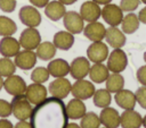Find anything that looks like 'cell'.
<instances>
[{"label": "cell", "mask_w": 146, "mask_h": 128, "mask_svg": "<svg viewBox=\"0 0 146 128\" xmlns=\"http://www.w3.org/2000/svg\"><path fill=\"white\" fill-rule=\"evenodd\" d=\"M67 120L64 102L54 96L35 105L30 117L31 128H65Z\"/></svg>", "instance_id": "6da1fadb"}, {"label": "cell", "mask_w": 146, "mask_h": 128, "mask_svg": "<svg viewBox=\"0 0 146 128\" xmlns=\"http://www.w3.org/2000/svg\"><path fill=\"white\" fill-rule=\"evenodd\" d=\"M11 114L17 120H27L32 113V104L26 99L25 94L16 95L11 100Z\"/></svg>", "instance_id": "7a4b0ae2"}, {"label": "cell", "mask_w": 146, "mask_h": 128, "mask_svg": "<svg viewBox=\"0 0 146 128\" xmlns=\"http://www.w3.org/2000/svg\"><path fill=\"white\" fill-rule=\"evenodd\" d=\"M106 60V66L111 72H122L128 66V57L122 49H113Z\"/></svg>", "instance_id": "3957f363"}, {"label": "cell", "mask_w": 146, "mask_h": 128, "mask_svg": "<svg viewBox=\"0 0 146 128\" xmlns=\"http://www.w3.org/2000/svg\"><path fill=\"white\" fill-rule=\"evenodd\" d=\"M95 91H96V88H95L94 83L91 80H87L84 78L76 79L73 83L72 88H71V93H72L73 97L80 99L82 101L92 97Z\"/></svg>", "instance_id": "277c9868"}, {"label": "cell", "mask_w": 146, "mask_h": 128, "mask_svg": "<svg viewBox=\"0 0 146 128\" xmlns=\"http://www.w3.org/2000/svg\"><path fill=\"white\" fill-rule=\"evenodd\" d=\"M63 24L66 31L72 34H80L81 32H83L84 28L83 18L81 17L80 12L74 10H70L65 12V15L63 16Z\"/></svg>", "instance_id": "5b68a950"}, {"label": "cell", "mask_w": 146, "mask_h": 128, "mask_svg": "<svg viewBox=\"0 0 146 128\" xmlns=\"http://www.w3.org/2000/svg\"><path fill=\"white\" fill-rule=\"evenodd\" d=\"M100 17L110 26H119L123 19V11L115 3H107L102 8Z\"/></svg>", "instance_id": "8992f818"}, {"label": "cell", "mask_w": 146, "mask_h": 128, "mask_svg": "<svg viewBox=\"0 0 146 128\" xmlns=\"http://www.w3.org/2000/svg\"><path fill=\"white\" fill-rule=\"evenodd\" d=\"M18 17L26 27H38L41 24V14L34 6H23L19 9Z\"/></svg>", "instance_id": "52a82bcc"}, {"label": "cell", "mask_w": 146, "mask_h": 128, "mask_svg": "<svg viewBox=\"0 0 146 128\" xmlns=\"http://www.w3.org/2000/svg\"><path fill=\"white\" fill-rule=\"evenodd\" d=\"M21 46L26 50H35L41 43V35L36 27H26L19 35Z\"/></svg>", "instance_id": "ba28073f"}, {"label": "cell", "mask_w": 146, "mask_h": 128, "mask_svg": "<svg viewBox=\"0 0 146 128\" xmlns=\"http://www.w3.org/2000/svg\"><path fill=\"white\" fill-rule=\"evenodd\" d=\"M110 54L108 46L103 41L92 42L87 49V58L94 63L104 62Z\"/></svg>", "instance_id": "9c48e42d"}, {"label": "cell", "mask_w": 146, "mask_h": 128, "mask_svg": "<svg viewBox=\"0 0 146 128\" xmlns=\"http://www.w3.org/2000/svg\"><path fill=\"white\" fill-rule=\"evenodd\" d=\"M71 88H72L71 82L66 79L65 77H59V78L54 79L49 84L48 92L51 94V96L63 100L67 97V95L71 93Z\"/></svg>", "instance_id": "30bf717a"}, {"label": "cell", "mask_w": 146, "mask_h": 128, "mask_svg": "<svg viewBox=\"0 0 146 128\" xmlns=\"http://www.w3.org/2000/svg\"><path fill=\"white\" fill-rule=\"evenodd\" d=\"M24 94H25L26 99L30 101L31 104L38 105L47 99L48 89L46 88V86H43V84L32 83V84L26 86V89H25Z\"/></svg>", "instance_id": "8fae6325"}, {"label": "cell", "mask_w": 146, "mask_h": 128, "mask_svg": "<svg viewBox=\"0 0 146 128\" xmlns=\"http://www.w3.org/2000/svg\"><path fill=\"white\" fill-rule=\"evenodd\" d=\"M26 86L27 85H26L25 80L21 76L15 75V74L6 77V79L3 80V88L11 96L24 94L25 89H26Z\"/></svg>", "instance_id": "7c38bea8"}, {"label": "cell", "mask_w": 146, "mask_h": 128, "mask_svg": "<svg viewBox=\"0 0 146 128\" xmlns=\"http://www.w3.org/2000/svg\"><path fill=\"white\" fill-rule=\"evenodd\" d=\"M90 61L86 57H76L70 65V74L74 79L86 78L89 74Z\"/></svg>", "instance_id": "4fadbf2b"}, {"label": "cell", "mask_w": 146, "mask_h": 128, "mask_svg": "<svg viewBox=\"0 0 146 128\" xmlns=\"http://www.w3.org/2000/svg\"><path fill=\"white\" fill-rule=\"evenodd\" d=\"M14 58H15L14 62L16 67H18L22 70H30L34 68L38 57H36V53L33 52V50L24 49L23 51H19Z\"/></svg>", "instance_id": "5bb4252c"}, {"label": "cell", "mask_w": 146, "mask_h": 128, "mask_svg": "<svg viewBox=\"0 0 146 128\" xmlns=\"http://www.w3.org/2000/svg\"><path fill=\"white\" fill-rule=\"evenodd\" d=\"M80 15H81V17L83 18L84 22H88V23L96 22L100 18L102 9H100L98 3L94 2L92 0H88V1H84L81 5Z\"/></svg>", "instance_id": "9a60e30c"}, {"label": "cell", "mask_w": 146, "mask_h": 128, "mask_svg": "<svg viewBox=\"0 0 146 128\" xmlns=\"http://www.w3.org/2000/svg\"><path fill=\"white\" fill-rule=\"evenodd\" d=\"M105 40L106 43L113 49H121L127 42L125 34L117 26H110L108 28H106Z\"/></svg>", "instance_id": "2e32d148"}, {"label": "cell", "mask_w": 146, "mask_h": 128, "mask_svg": "<svg viewBox=\"0 0 146 128\" xmlns=\"http://www.w3.org/2000/svg\"><path fill=\"white\" fill-rule=\"evenodd\" d=\"M83 34H84V36L89 41H91V42H99V41H103L105 39L106 28H105V26L102 23L96 20V22L88 23L84 26Z\"/></svg>", "instance_id": "e0dca14e"}, {"label": "cell", "mask_w": 146, "mask_h": 128, "mask_svg": "<svg viewBox=\"0 0 146 128\" xmlns=\"http://www.w3.org/2000/svg\"><path fill=\"white\" fill-rule=\"evenodd\" d=\"M100 123L106 128H119L120 127V113L112 106L103 108L99 113Z\"/></svg>", "instance_id": "ac0fdd59"}, {"label": "cell", "mask_w": 146, "mask_h": 128, "mask_svg": "<svg viewBox=\"0 0 146 128\" xmlns=\"http://www.w3.org/2000/svg\"><path fill=\"white\" fill-rule=\"evenodd\" d=\"M120 126L122 128H140L143 126V118L135 109L124 110L120 114Z\"/></svg>", "instance_id": "d6986e66"}, {"label": "cell", "mask_w": 146, "mask_h": 128, "mask_svg": "<svg viewBox=\"0 0 146 128\" xmlns=\"http://www.w3.org/2000/svg\"><path fill=\"white\" fill-rule=\"evenodd\" d=\"M21 51V43L13 36H2L0 40V54L6 58H13Z\"/></svg>", "instance_id": "ffe728a7"}, {"label": "cell", "mask_w": 146, "mask_h": 128, "mask_svg": "<svg viewBox=\"0 0 146 128\" xmlns=\"http://www.w3.org/2000/svg\"><path fill=\"white\" fill-rule=\"evenodd\" d=\"M47 69L54 78H59V77H65L66 75L70 74V63L62 58L58 59H51L47 66Z\"/></svg>", "instance_id": "44dd1931"}, {"label": "cell", "mask_w": 146, "mask_h": 128, "mask_svg": "<svg viewBox=\"0 0 146 128\" xmlns=\"http://www.w3.org/2000/svg\"><path fill=\"white\" fill-rule=\"evenodd\" d=\"M65 109H66V114L68 119H72V120L81 119L87 112V108L83 101L76 97L70 100L67 104H65Z\"/></svg>", "instance_id": "7402d4cb"}, {"label": "cell", "mask_w": 146, "mask_h": 128, "mask_svg": "<svg viewBox=\"0 0 146 128\" xmlns=\"http://www.w3.org/2000/svg\"><path fill=\"white\" fill-rule=\"evenodd\" d=\"M114 100H115V103L123 110L135 109V105L137 103L135 93H132L129 89H124V88H122L115 93Z\"/></svg>", "instance_id": "603a6c76"}, {"label": "cell", "mask_w": 146, "mask_h": 128, "mask_svg": "<svg viewBox=\"0 0 146 128\" xmlns=\"http://www.w3.org/2000/svg\"><path fill=\"white\" fill-rule=\"evenodd\" d=\"M74 34L67 32V31H58L55 35H54V39H52V43L54 45L59 49V50H63V51H67L70 50L73 44H74Z\"/></svg>", "instance_id": "cb8c5ba5"}, {"label": "cell", "mask_w": 146, "mask_h": 128, "mask_svg": "<svg viewBox=\"0 0 146 128\" xmlns=\"http://www.w3.org/2000/svg\"><path fill=\"white\" fill-rule=\"evenodd\" d=\"M65 12H66L65 5L58 0L49 1L44 7V15L52 22H58L59 19H62Z\"/></svg>", "instance_id": "d4e9b609"}, {"label": "cell", "mask_w": 146, "mask_h": 128, "mask_svg": "<svg viewBox=\"0 0 146 128\" xmlns=\"http://www.w3.org/2000/svg\"><path fill=\"white\" fill-rule=\"evenodd\" d=\"M88 75L92 83L102 84L107 79L110 75V70L106 65H104L103 62H98V63H94L92 66H90Z\"/></svg>", "instance_id": "484cf974"}, {"label": "cell", "mask_w": 146, "mask_h": 128, "mask_svg": "<svg viewBox=\"0 0 146 128\" xmlns=\"http://www.w3.org/2000/svg\"><path fill=\"white\" fill-rule=\"evenodd\" d=\"M121 29L124 34H133L140 25L139 18L136 14L132 12H128L125 16H123V19L121 22Z\"/></svg>", "instance_id": "4316f807"}, {"label": "cell", "mask_w": 146, "mask_h": 128, "mask_svg": "<svg viewBox=\"0 0 146 128\" xmlns=\"http://www.w3.org/2000/svg\"><path fill=\"white\" fill-rule=\"evenodd\" d=\"M35 50H36V52H35L36 57L39 59H41L43 61H49L55 57L57 48L54 45L52 42L46 41V42H41Z\"/></svg>", "instance_id": "83f0119b"}, {"label": "cell", "mask_w": 146, "mask_h": 128, "mask_svg": "<svg viewBox=\"0 0 146 128\" xmlns=\"http://www.w3.org/2000/svg\"><path fill=\"white\" fill-rule=\"evenodd\" d=\"M106 89L111 93H116L124 87V77L121 72H112L108 75L107 79L105 80Z\"/></svg>", "instance_id": "f1b7e54d"}, {"label": "cell", "mask_w": 146, "mask_h": 128, "mask_svg": "<svg viewBox=\"0 0 146 128\" xmlns=\"http://www.w3.org/2000/svg\"><path fill=\"white\" fill-rule=\"evenodd\" d=\"M112 93L108 92L106 88H100V89H97L95 91L94 95H92V101H94V104L97 106V108H106V106H110L111 105V102H112Z\"/></svg>", "instance_id": "f546056e"}, {"label": "cell", "mask_w": 146, "mask_h": 128, "mask_svg": "<svg viewBox=\"0 0 146 128\" xmlns=\"http://www.w3.org/2000/svg\"><path fill=\"white\" fill-rule=\"evenodd\" d=\"M17 31L16 23L7 17L0 16V36H13Z\"/></svg>", "instance_id": "4dcf8cb0"}, {"label": "cell", "mask_w": 146, "mask_h": 128, "mask_svg": "<svg viewBox=\"0 0 146 128\" xmlns=\"http://www.w3.org/2000/svg\"><path fill=\"white\" fill-rule=\"evenodd\" d=\"M100 119L97 113L94 111L86 112L84 116L81 118L80 127L81 128H99L100 127Z\"/></svg>", "instance_id": "1f68e13d"}, {"label": "cell", "mask_w": 146, "mask_h": 128, "mask_svg": "<svg viewBox=\"0 0 146 128\" xmlns=\"http://www.w3.org/2000/svg\"><path fill=\"white\" fill-rule=\"evenodd\" d=\"M16 71V65L10 58H1L0 59V76L8 77L10 75H14Z\"/></svg>", "instance_id": "d6a6232c"}, {"label": "cell", "mask_w": 146, "mask_h": 128, "mask_svg": "<svg viewBox=\"0 0 146 128\" xmlns=\"http://www.w3.org/2000/svg\"><path fill=\"white\" fill-rule=\"evenodd\" d=\"M50 77V74L46 67H36L31 72V79L33 83L43 84L46 83Z\"/></svg>", "instance_id": "836d02e7"}, {"label": "cell", "mask_w": 146, "mask_h": 128, "mask_svg": "<svg viewBox=\"0 0 146 128\" xmlns=\"http://www.w3.org/2000/svg\"><path fill=\"white\" fill-rule=\"evenodd\" d=\"M140 0H121L120 1V8L122 11L132 12L139 7Z\"/></svg>", "instance_id": "e575fe53"}, {"label": "cell", "mask_w": 146, "mask_h": 128, "mask_svg": "<svg viewBox=\"0 0 146 128\" xmlns=\"http://www.w3.org/2000/svg\"><path fill=\"white\" fill-rule=\"evenodd\" d=\"M135 96H136L137 103H138L143 109H146V86L139 87V88L135 92Z\"/></svg>", "instance_id": "d590c367"}, {"label": "cell", "mask_w": 146, "mask_h": 128, "mask_svg": "<svg viewBox=\"0 0 146 128\" xmlns=\"http://www.w3.org/2000/svg\"><path fill=\"white\" fill-rule=\"evenodd\" d=\"M9 116H11V103L0 99V118H8Z\"/></svg>", "instance_id": "8d00e7d4"}, {"label": "cell", "mask_w": 146, "mask_h": 128, "mask_svg": "<svg viewBox=\"0 0 146 128\" xmlns=\"http://www.w3.org/2000/svg\"><path fill=\"white\" fill-rule=\"evenodd\" d=\"M16 0H0V9L5 12H13L16 9Z\"/></svg>", "instance_id": "74e56055"}, {"label": "cell", "mask_w": 146, "mask_h": 128, "mask_svg": "<svg viewBox=\"0 0 146 128\" xmlns=\"http://www.w3.org/2000/svg\"><path fill=\"white\" fill-rule=\"evenodd\" d=\"M136 77H137V80L141 84V86H146V65L138 68L136 72Z\"/></svg>", "instance_id": "f35d334b"}, {"label": "cell", "mask_w": 146, "mask_h": 128, "mask_svg": "<svg viewBox=\"0 0 146 128\" xmlns=\"http://www.w3.org/2000/svg\"><path fill=\"white\" fill-rule=\"evenodd\" d=\"M31 2L32 6L36 7V8H44L47 6V3L49 2V0H29Z\"/></svg>", "instance_id": "ab89813d"}, {"label": "cell", "mask_w": 146, "mask_h": 128, "mask_svg": "<svg viewBox=\"0 0 146 128\" xmlns=\"http://www.w3.org/2000/svg\"><path fill=\"white\" fill-rule=\"evenodd\" d=\"M137 16H138V18H139V22H140L141 24H145V25H146V6L139 10V12H138Z\"/></svg>", "instance_id": "60d3db41"}, {"label": "cell", "mask_w": 146, "mask_h": 128, "mask_svg": "<svg viewBox=\"0 0 146 128\" xmlns=\"http://www.w3.org/2000/svg\"><path fill=\"white\" fill-rule=\"evenodd\" d=\"M0 128H14V125L11 123L10 120L2 118V119H0Z\"/></svg>", "instance_id": "b9f144b4"}, {"label": "cell", "mask_w": 146, "mask_h": 128, "mask_svg": "<svg viewBox=\"0 0 146 128\" xmlns=\"http://www.w3.org/2000/svg\"><path fill=\"white\" fill-rule=\"evenodd\" d=\"M14 128H31V123L27 120H18Z\"/></svg>", "instance_id": "7bdbcfd3"}, {"label": "cell", "mask_w": 146, "mask_h": 128, "mask_svg": "<svg viewBox=\"0 0 146 128\" xmlns=\"http://www.w3.org/2000/svg\"><path fill=\"white\" fill-rule=\"evenodd\" d=\"M94 2H96V3H98L99 6L100 5H103V6H105V5H107V3H111L112 2V0H92Z\"/></svg>", "instance_id": "ee69618b"}, {"label": "cell", "mask_w": 146, "mask_h": 128, "mask_svg": "<svg viewBox=\"0 0 146 128\" xmlns=\"http://www.w3.org/2000/svg\"><path fill=\"white\" fill-rule=\"evenodd\" d=\"M58 1H60V2L64 3L65 6H68V5H73V3H75L78 0H58Z\"/></svg>", "instance_id": "f6af8a7d"}, {"label": "cell", "mask_w": 146, "mask_h": 128, "mask_svg": "<svg viewBox=\"0 0 146 128\" xmlns=\"http://www.w3.org/2000/svg\"><path fill=\"white\" fill-rule=\"evenodd\" d=\"M65 128H81V127H80V125H78L75 122H71V123H67Z\"/></svg>", "instance_id": "bcb514c9"}, {"label": "cell", "mask_w": 146, "mask_h": 128, "mask_svg": "<svg viewBox=\"0 0 146 128\" xmlns=\"http://www.w3.org/2000/svg\"><path fill=\"white\" fill-rule=\"evenodd\" d=\"M3 80H5V79H3V77H2V76H0V91L3 88Z\"/></svg>", "instance_id": "7dc6e473"}, {"label": "cell", "mask_w": 146, "mask_h": 128, "mask_svg": "<svg viewBox=\"0 0 146 128\" xmlns=\"http://www.w3.org/2000/svg\"><path fill=\"white\" fill-rule=\"evenodd\" d=\"M143 127L146 128V114L143 117Z\"/></svg>", "instance_id": "c3c4849f"}, {"label": "cell", "mask_w": 146, "mask_h": 128, "mask_svg": "<svg viewBox=\"0 0 146 128\" xmlns=\"http://www.w3.org/2000/svg\"><path fill=\"white\" fill-rule=\"evenodd\" d=\"M144 61L146 62V52H144Z\"/></svg>", "instance_id": "681fc988"}, {"label": "cell", "mask_w": 146, "mask_h": 128, "mask_svg": "<svg viewBox=\"0 0 146 128\" xmlns=\"http://www.w3.org/2000/svg\"><path fill=\"white\" fill-rule=\"evenodd\" d=\"M140 2H143V3H145V5H146V0H140Z\"/></svg>", "instance_id": "f907efd6"}, {"label": "cell", "mask_w": 146, "mask_h": 128, "mask_svg": "<svg viewBox=\"0 0 146 128\" xmlns=\"http://www.w3.org/2000/svg\"><path fill=\"white\" fill-rule=\"evenodd\" d=\"M99 128H100V127H99ZM103 128H106V127H103Z\"/></svg>", "instance_id": "816d5d0a"}]
</instances>
